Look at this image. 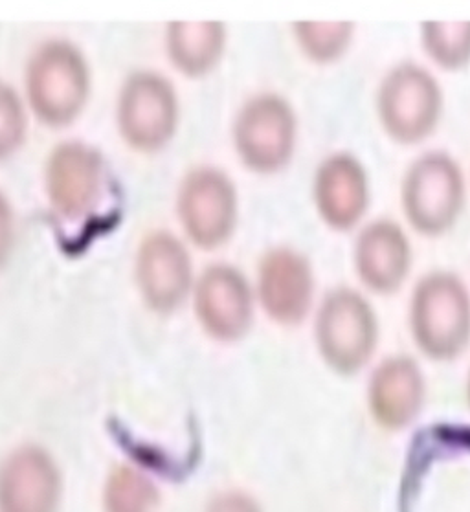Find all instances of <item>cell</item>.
<instances>
[{
    "label": "cell",
    "mask_w": 470,
    "mask_h": 512,
    "mask_svg": "<svg viewBox=\"0 0 470 512\" xmlns=\"http://www.w3.org/2000/svg\"><path fill=\"white\" fill-rule=\"evenodd\" d=\"M408 331L432 362H454L470 346V290L458 274L432 270L415 283L408 301Z\"/></svg>",
    "instance_id": "6da1fadb"
},
{
    "label": "cell",
    "mask_w": 470,
    "mask_h": 512,
    "mask_svg": "<svg viewBox=\"0 0 470 512\" xmlns=\"http://www.w3.org/2000/svg\"><path fill=\"white\" fill-rule=\"evenodd\" d=\"M379 342V316L364 292L338 287L325 294L314 314V344L327 368L355 377L370 366Z\"/></svg>",
    "instance_id": "7a4b0ae2"
},
{
    "label": "cell",
    "mask_w": 470,
    "mask_h": 512,
    "mask_svg": "<svg viewBox=\"0 0 470 512\" xmlns=\"http://www.w3.org/2000/svg\"><path fill=\"white\" fill-rule=\"evenodd\" d=\"M467 177L445 151H426L404 171L401 210L415 234L436 239L448 234L465 210Z\"/></svg>",
    "instance_id": "3957f363"
},
{
    "label": "cell",
    "mask_w": 470,
    "mask_h": 512,
    "mask_svg": "<svg viewBox=\"0 0 470 512\" xmlns=\"http://www.w3.org/2000/svg\"><path fill=\"white\" fill-rule=\"evenodd\" d=\"M445 111V94L428 68L404 61L390 68L375 94L382 133L392 142L412 147L436 133Z\"/></svg>",
    "instance_id": "277c9868"
},
{
    "label": "cell",
    "mask_w": 470,
    "mask_h": 512,
    "mask_svg": "<svg viewBox=\"0 0 470 512\" xmlns=\"http://www.w3.org/2000/svg\"><path fill=\"white\" fill-rule=\"evenodd\" d=\"M89 89L83 57L67 43H50L34 57L28 72V90L34 111L52 125L76 118Z\"/></svg>",
    "instance_id": "5b68a950"
},
{
    "label": "cell",
    "mask_w": 470,
    "mask_h": 512,
    "mask_svg": "<svg viewBox=\"0 0 470 512\" xmlns=\"http://www.w3.org/2000/svg\"><path fill=\"white\" fill-rule=\"evenodd\" d=\"M296 114L287 100L263 94L248 101L235 125L243 162L258 173H276L289 164L296 147Z\"/></svg>",
    "instance_id": "8992f818"
},
{
    "label": "cell",
    "mask_w": 470,
    "mask_h": 512,
    "mask_svg": "<svg viewBox=\"0 0 470 512\" xmlns=\"http://www.w3.org/2000/svg\"><path fill=\"white\" fill-rule=\"evenodd\" d=\"M63 472L45 446L26 443L0 461V512H59Z\"/></svg>",
    "instance_id": "52a82bcc"
},
{
    "label": "cell",
    "mask_w": 470,
    "mask_h": 512,
    "mask_svg": "<svg viewBox=\"0 0 470 512\" xmlns=\"http://www.w3.org/2000/svg\"><path fill=\"white\" fill-rule=\"evenodd\" d=\"M313 199L322 223L347 234L364 224L370 212V173L359 156L347 151L322 160L314 173Z\"/></svg>",
    "instance_id": "ba28073f"
},
{
    "label": "cell",
    "mask_w": 470,
    "mask_h": 512,
    "mask_svg": "<svg viewBox=\"0 0 470 512\" xmlns=\"http://www.w3.org/2000/svg\"><path fill=\"white\" fill-rule=\"evenodd\" d=\"M414 267V248L403 226L392 219L362 224L353 245V268L360 285L375 296L403 289Z\"/></svg>",
    "instance_id": "9c48e42d"
},
{
    "label": "cell",
    "mask_w": 470,
    "mask_h": 512,
    "mask_svg": "<svg viewBox=\"0 0 470 512\" xmlns=\"http://www.w3.org/2000/svg\"><path fill=\"white\" fill-rule=\"evenodd\" d=\"M426 377L421 364L410 355H392L371 371L366 406L384 432H403L423 413Z\"/></svg>",
    "instance_id": "30bf717a"
},
{
    "label": "cell",
    "mask_w": 470,
    "mask_h": 512,
    "mask_svg": "<svg viewBox=\"0 0 470 512\" xmlns=\"http://www.w3.org/2000/svg\"><path fill=\"white\" fill-rule=\"evenodd\" d=\"M259 301L272 322L294 327L313 311L314 274L307 257L292 248L269 252L259 267Z\"/></svg>",
    "instance_id": "8fae6325"
},
{
    "label": "cell",
    "mask_w": 470,
    "mask_h": 512,
    "mask_svg": "<svg viewBox=\"0 0 470 512\" xmlns=\"http://www.w3.org/2000/svg\"><path fill=\"white\" fill-rule=\"evenodd\" d=\"M177 122V101L166 79L138 74L129 79L120 100V127L129 144L153 151L169 140Z\"/></svg>",
    "instance_id": "7c38bea8"
},
{
    "label": "cell",
    "mask_w": 470,
    "mask_h": 512,
    "mask_svg": "<svg viewBox=\"0 0 470 512\" xmlns=\"http://www.w3.org/2000/svg\"><path fill=\"white\" fill-rule=\"evenodd\" d=\"M180 217L197 245H221L235 221V193L230 180L215 169L191 173L180 193Z\"/></svg>",
    "instance_id": "4fadbf2b"
},
{
    "label": "cell",
    "mask_w": 470,
    "mask_h": 512,
    "mask_svg": "<svg viewBox=\"0 0 470 512\" xmlns=\"http://www.w3.org/2000/svg\"><path fill=\"white\" fill-rule=\"evenodd\" d=\"M195 312L202 329L215 340L234 342L243 338L254 314L247 281L234 268H210L195 292Z\"/></svg>",
    "instance_id": "5bb4252c"
},
{
    "label": "cell",
    "mask_w": 470,
    "mask_h": 512,
    "mask_svg": "<svg viewBox=\"0 0 470 512\" xmlns=\"http://www.w3.org/2000/svg\"><path fill=\"white\" fill-rule=\"evenodd\" d=\"M46 186L57 212L67 219H79L98 201L100 156L87 145H61L50 158Z\"/></svg>",
    "instance_id": "9a60e30c"
},
{
    "label": "cell",
    "mask_w": 470,
    "mask_h": 512,
    "mask_svg": "<svg viewBox=\"0 0 470 512\" xmlns=\"http://www.w3.org/2000/svg\"><path fill=\"white\" fill-rule=\"evenodd\" d=\"M190 281V257L175 237L155 234L146 239L138 254V283L149 307L160 312L177 309Z\"/></svg>",
    "instance_id": "2e32d148"
},
{
    "label": "cell",
    "mask_w": 470,
    "mask_h": 512,
    "mask_svg": "<svg viewBox=\"0 0 470 512\" xmlns=\"http://www.w3.org/2000/svg\"><path fill=\"white\" fill-rule=\"evenodd\" d=\"M224 32L219 23H175L168 35L169 56L186 74H204L223 50Z\"/></svg>",
    "instance_id": "e0dca14e"
},
{
    "label": "cell",
    "mask_w": 470,
    "mask_h": 512,
    "mask_svg": "<svg viewBox=\"0 0 470 512\" xmlns=\"http://www.w3.org/2000/svg\"><path fill=\"white\" fill-rule=\"evenodd\" d=\"M160 501L157 483L133 465H116L109 470L103 490V512H155Z\"/></svg>",
    "instance_id": "ac0fdd59"
},
{
    "label": "cell",
    "mask_w": 470,
    "mask_h": 512,
    "mask_svg": "<svg viewBox=\"0 0 470 512\" xmlns=\"http://www.w3.org/2000/svg\"><path fill=\"white\" fill-rule=\"evenodd\" d=\"M425 56L445 72L470 67V21H426L419 30Z\"/></svg>",
    "instance_id": "d6986e66"
},
{
    "label": "cell",
    "mask_w": 470,
    "mask_h": 512,
    "mask_svg": "<svg viewBox=\"0 0 470 512\" xmlns=\"http://www.w3.org/2000/svg\"><path fill=\"white\" fill-rule=\"evenodd\" d=\"M294 34L307 59L318 65H331L349 52L355 37V24L349 21H305L296 23Z\"/></svg>",
    "instance_id": "ffe728a7"
},
{
    "label": "cell",
    "mask_w": 470,
    "mask_h": 512,
    "mask_svg": "<svg viewBox=\"0 0 470 512\" xmlns=\"http://www.w3.org/2000/svg\"><path fill=\"white\" fill-rule=\"evenodd\" d=\"M24 136L21 101L10 87L0 85V158L12 155Z\"/></svg>",
    "instance_id": "44dd1931"
},
{
    "label": "cell",
    "mask_w": 470,
    "mask_h": 512,
    "mask_svg": "<svg viewBox=\"0 0 470 512\" xmlns=\"http://www.w3.org/2000/svg\"><path fill=\"white\" fill-rule=\"evenodd\" d=\"M204 512H265L252 494L245 490H224L215 494Z\"/></svg>",
    "instance_id": "7402d4cb"
},
{
    "label": "cell",
    "mask_w": 470,
    "mask_h": 512,
    "mask_svg": "<svg viewBox=\"0 0 470 512\" xmlns=\"http://www.w3.org/2000/svg\"><path fill=\"white\" fill-rule=\"evenodd\" d=\"M12 245V213L4 197L0 195V265L8 257Z\"/></svg>",
    "instance_id": "603a6c76"
},
{
    "label": "cell",
    "mask_w": 470,
    "mask_h": 512,
    "mask_svg": "<svg viewBox=\"0 0 470 512\" xmlns=\"http://www.w3.org/2000/svg\"><path fill=\"white\" fill-rule=\"evenodd\" d=\"M465 399H467V406H469L470 410V369L469 373H467V382H465Z\"/></svg>",
    "instance_id": "cb8c5ba5"
}]
</instances>
